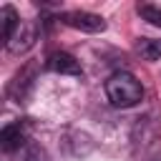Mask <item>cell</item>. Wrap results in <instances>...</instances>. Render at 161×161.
<instances>
[{
	"label": "cell",
	"mask_w": 161,
	"mask_h": 161,
	"mask_svg": "<svg viewBox=\"0 0 161 161\" xmlns=\"http://www.w3.org/2000/svg\"><path fill=\"white\" fill-rule=\"evenodd\" d=\"M106 96L111 101V106L116 108H131L143 98V88L141 80L128 73V70H118L106 80Z\"/></svg>",
	"instance_id": "cell-1"
},
{
	"label": "cell",
	"mask_w": 161,
	"mask_h": 161,
	"mask_svg": "<svg viewBox=\"0 0 161 161\" xmlns=\"http://www.w3.org/2000/svg\"><path fill=\"white\" fill-rule=\"evenodd\" d=\"M60 23H65L68 28L83 30V33H103L106 30V20L96 13H86V10H73V13H63Z\"/></svg>",
	"instance_id": "cell-2"
},
{
	"label": "cell",
	"mask_w": 161,
	"mask_h": 161,
	"mask_svg": "<svg viewBox=\"0 0 161 161\" xmlns=\"http://www.w3.org/2000/svg\"><path fill=\"white\" fill-rule=\"evenodd\" d=\"M45 65H48V70L60 73V75H80V73H83V70H80V63H78L70 53H63V50L50 53Z\"/></svg>",
	"instance_id": "cell-3"
},
{
	"label": "cell",
	"mask_w": 161,
	"mask_h": 161,
	"mask_svg": "<svg viewBox=\"0 0 161 161\" xmlns=\"http://www.w3.org/2000/svg\"><path fill=\"white\" fill-rule=\"evenodd\" d=\"M35 25L33 23H28V20H23L20 23V28L15 30V35L10 38V43H8V50L10 53H15V55H20V53H25V50H30L33 48V43H35Z\"/></svg>",
	"instance_id": "cell-4"
},
{
	"label": "cell",
	"mask_w": 161,
	"mask_h": 161,
	"mask_svg": "<svg viewBox=\"0 0 161 161\" xmlns=\"http://www.w3.org/2000/svg\"><path fill=\"white\" fill-rule=\"evenodd\" d=\"M28 141V128H25V123H8L5 128H3V133H0V146H3V151H18V148H23V143Z\"/></svg>",
	"instance_id": "cell-5"
},
{
	"label": "cell",
	"mask_w": 161,
	"mask_h": 161,
	"mask_svg": "<svg viewBox=\"0 0 161 161\" xmlns=\"http://www.w3.org/2000/svg\"><path fill=\"white\" fill-rule=\"evenodd\" d=\"M0 20H3V40H5V45L10 43V38L15 35V30L20 28V18H18V13L10 8V5H5L3 10H0Z\"/></svg>",
	"instance_id": "cell-6"
},
{
	"label": "cell",
	"mask_w": 161,
	"mask_h": 161,
	"mask_svg": "<svg viewBox=\"0 0 161 161\" xmlns=\"http://www.w3.org/2000/svg\"><path fill=\"white\" fill-rule=\"evenodd\" d=\"M136 50L146 60H158L161 58V40H156V38H141L138 45H136Z\"/></svg>",
	"instance_id": "cell-7"
},
{
	"label": "cell",
	"mask_w": 161,
	"mask_h": 161,
	"mask_svg": "<svg viewBox=\"0 0 161 161\" xmlns=\"http://www.w3.org/2000/svg\"><path fill=\"white\" fill-rule=\"evenodd\" d=\"M136 10H138V15H141L143 20H148V23L156 25V28H161V8L151 5V3H143V5H138Z\"/></svg>",
	"instance_id": "cell-8"
}]
</instances>
